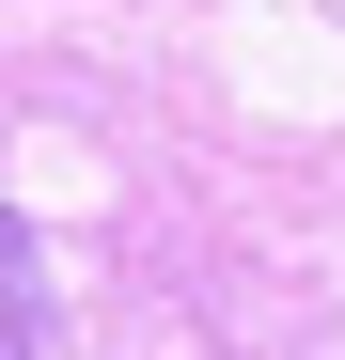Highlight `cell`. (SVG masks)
Returning a JSON list of instances; mask_svg holds the SVG:
<instances>
[{"label":"cell","mask_w":345,"mask_h":360,"mask_svg":"<svg viewBox=\"0 0 345 360\" xmlns=\"http://www.w3.org/2000/svg\"><path fill=\"white\" fill-rule=\"evenodd\" d=\"M32 329H47V266H32V219L0 204V360H32Z\"/></svg>","instance_id":"1"}]
</instances>
